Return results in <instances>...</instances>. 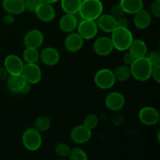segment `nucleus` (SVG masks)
Masks as SVG:
<instances>
[{
  "instance_id": "nucleus-31",
  "label": "nucleus",
  "mask_w": 160,
  "mask_h": 160,
  "mask_svg": "<svg viewBox=\"0 0 160 160\" xmlns=\"http://www.w3.org/2000/svg\"><path fill=\"white\" fill-rule=\"evenodd\" d=\"M109 15L112 16L114 19L117 20L120 17H122L124 16L125 12L123 10L122 7L120 6V4H115L110 8L109 9Z\"/></svg>"
},
{
  "instance_id": "nucleus-14",
  "label": "nucleus",
  "mask_w": 160,
  "mask_h": 160,
  "mask_svg": "<svg viewBox=\"0 0 160 160\" xmlns=\"http://www.w3.org/2000/svg\"><path fill=\"white\" fill-rule=\"evenodd\" d=\"M106 107L112 111L120 110L124 106L125 98L120 92H113L108 94L106 100Z\"/></svg>"
},
{
  "instance_id": "nucleus-16",
  "label": "nucleus",
  "mask_w": 160,
  "mask_h": 160,
  "mask_svg": "<svg viewBox=\"0 0 160 160\" xmlns=\"http://www.w3.org/2000/svg\"><path fill=\"white\" fill-rule=\"evenodd\" d=\"M84 45V39L78 32L69 33L64 41V46L67 51L76 52L81 50Z\"/></svg>"
},
{
  "instance_id": "nucleus-5",
  "label": "nucleus",
  "mask_w": 160,
  "mask_h": 160,
  "mask_svg": "<svg viewBox=\"0 0 160 160\" xmlns=\"http://www.w3.org/2000/svg\"><path fill=\"white\" fill-rule=\"evenodd\" d=\"M7 88L10 92L17 94H27L31 91V84L26 81L23 75H9L7 77Z\"/></svg>"
},
{
  "instance_id": "nucleus-10",
  "label": "nucleus",
  "mask_w": 160,
  "mask_h": 160,
  "mask_svg": "<svg viewBox=\"0 0 160 160\" xmlns=\"http://www.w3.org/2000/svg\"><path fill=\"white\" fill-rule=\"evenodd\" d=\"M23 63L21 58L14 54L8 55L4 59V67L9 75L21 74L23 71Z\"/></svg>"
},
{
  "instance_id": "nucleus-40",
  "label": "nucleus",
  "mask_w": 160,
  "mask_h": 160,
  "mask_svg": "<svg viewBox=\"0 0 160 160\" xmlns=\"http://www.w3.org/2000/svg\"><path fill=\"white\" fill-rule=\"evenodd\" d=\"M42 2L45 3H48V4H53V3H56L57 2H59V0H41Z\"/></svg>"
},
{
  "instance_id": "nucleus-21",
  "label": "nucleus",
  "mask_w": 160,
  "mask_h": 160,
  "mask_svg": "<svg viewBox=\"0 0 160 160\" xmlns=\"http://www.w3.org/2000/svg\"><path fill=\"white\" fill-rule=\"evenodd\" d=\"M152 23V15L148 11L142 9L134 14V23L138 29L145 30Z\"/></svg>"
},
{
  "instance_id": "nucleus-33",
  "label": "nucleus",
  "mask_w": 160,
  "mask_h": 160,
  "mask_svg": "<svg viewBox=\"0 0 160 160\" xmlns=\"http://www.w3.org/2000/svg\"><path fill=\"white\" fill-rule=\"evenodd\" d=\"M41 2H42L41 0H24L25 10L34 12Z\"/></svg>"
},
{
  "instance_id": "nucleus-4",
  "label": "nucleus",
  "mask_w": 160,
  "mask_h": 160,
  "mask_svg": "<svg viewBox=\"0 0 160 160\" xmlns=\"http://www.w3.org/2000/svg\"><path fill=\"white\" fill-rule=\"evenodd\" d=\"M22 142L23 146L29 151H37L42 146V138L41 133L34 128H28L23 131Z\"/></svg>"
},
{
  "instance_id": "nucleus-38",
  "label": "nucleus",
  "mask_w": 160,
  "mask_h": 160,
  "mask_svg": "<svg viewBox=\"0 0 160 160\" xmlns=\"http://www.w3.org/2000/svg\"><path fill=\"white\" fill-rule=\"evenodd\" d=\"M14 21H15V17H14V15H12V14L7 13L2 18V22L6 25L12 24L14 23Z\"/></svg>"
},
{
  "instance_id": "nucleus-29",
  "label": "nucleus",
  "mask_w": 160,
  "mask_h": 160,
  "mask_svg": "<svg viewBox=\"0 0 160 160\" xmlns=\"http://www.w3.org/2000/svg\"><path fill=\"white\" fill-rule=\"evenodd\" d=\"M83 124L88 128V129H90L91 131L93 129H95L98 124V118L95 114L94 113H90L88 115L86 116V117L84 120V123Z\"/></svg>"
},
{
  "instance_id": "nucleus-6",
  "label": "nucleus",
  "mask_w": 160,
  "mask_h": 160,
  "mask_svg": "<svg viewBox=\"0 0 160 160\" xmlns=\"http://www.w3.org/2000/svg\"><path fill=\"white\" fill-rule=\"evenodd\" d=\"M94 81L95 85L99 88L103 90L111 88L116 83L113 71L107 68L101 69L95 74Z\"/></svg>"
},
{
  "instance_id": "nucleus-9",
  "label": "nucleus",
  "mask_w": 160,
  "mask_h": 160,
  "mask_svg": "<svg viewBox=\"0 0 160 160\" xmlns=\"http://www.w3.org/2000/svg\"><path fill=\"white\" fill-rule=\"evenodd\" d=\"M22 75L31 84H36L42 80V70L37 63H26L23 66Z\"/></svg>"
},
{
  "instance_id": "nucleus-25",
  "label": "nucleus",
  "mask_w": 160,
  "mask_h": 160,
  "mask_svg": "<svg viewBox=\"0 0 160 160\" xmlns=\"http://www.w3.org/2000/svg\"><path fill=\"white\" fill-rule=\"evenodd\" d=\"M113 74L116 81L120 82L128 81L131 76L130 67L127 65H120L117 67L113 71Z\"/></svg>"
},
{
  "instance_id": "nucleus-37",
  "label": "nucleus",
  "mask_w": 160,
  "mask_h": 160,
  "mask_svg": "<svg viewBox=\"0 0 160 160\" xmlns=\"http://www.w3.org/2000/svg\"><path fill=\"white\" fill-rule=\"evenodd\" d=\"M128 20L127 17H125L124 16L122 17H120L117 20V24L118 28H128Z\"/></svg>"
},
{
  "instance_id": "nucleus-39",
  "label": "nucleus",
  "mask_w": 160,
  "mask_h": 160,
  "mask_svg": "<svg viewBox=\"0 0 160 160\" xmlns=\"http://www.w3.org/2000/svg\"><path fill=\"white\" fill-rule=\"evenodd\" d=\"M8 75V72L6 71V70L5 69L4 67H0V81H4L7 78Z\"/></svg>"
},
{
  "instance_id": "nucleus-26",
  "label": "nucleus",
  "mask_w": 160,
  "mask_h": 160,
  "mask_svg": "<svg viewBox=\"0 0 160 160\" xmlns=\"http://www.w3.org/2000/svg\"><path fill=\"white\" fill-rule=\"evenodd\" d=\"M51 124V120L48 117L41 116V117H38L35 120L33 128L37 130L38 131H39L40 133H42L45 132L48 130H49Z\"/></svg>"
},
{
  "instance_id": "nucleus-23",
  "label": "nucleus",
  "mask_w": 160,
  "mask_h": 160,
  "mask_svg": "<svg viewBox=\"0 0 160 160\" xmlns=\"http://www.w3.org/2000/svg\"><path fill=\"white\" fill-rule=\"evenodd\" d=\"M119 4L125 13L128 14H135L144 7L142 0H120Z\"/></svg>"
},
{
  "instance_id": "nucleus-30",
  "label": "nucleus",
  "mask_w": 160,
  "mask_h": 160,
  "mask_svg": "<svg viewBox=\"0 0 160 160\" xmlns=\"http://www.w3.org/2000/svg\"><path fill=\"white\" fill-rule=\"evenodd\" d=\"M72 148H70V145H67L66 143H59L56 145V148H55V152L58 156H61V157H67L69 156L70 154Z\"/></svg>"
},
{
  "instance_id": "nucleus-36",
  "label": "nucleus",
  "mask_w": 160,
  "mask_h": 160,
  "mask_svg": "<svg viewBox=\"0 0 160 160\" xmlns=\"http://www.w3.org/2000/svg\"><path fill=\"white\" fill-rule=\"evenodd\" d=\"M135 59L136 58L134 57L130 52H128L125 53L124 56H123V62H124V63L126 64L127 66H131V64L134 62Z\"/></svg>"
},
{
  "instance_id": "nucleus-34",
  "label": "nucleus",
  "mask_w": 160,
  "mask_h": 160,
  "mask_svg": "<svg viewBox=\"0 0 160 160\" xmlns=\"http://www.w3.org/2000/svg\"><path fill=\"white\" fill-rule=\"evenodd\" d=\"M151 12L155 17L159 18L160 17V1L159 0H154L152 2L151 6H150Z\"/></svg>"
},
{
  "instance_id": "nucleus-32",
  "label": "nucleus",
  "mask_w": 160,
  "mask_h": 160,
  "mask_svg": "<svg viewBox=\"0 0 160 160\" xmlns=\"http://www.w3.org/2000/svg\"><path fill=\"white\" fill-rule=\"evenodd\" d=\"M145 57L148 59L151 65L157 66L160 65V53L158 51H152L150 52L149 53H147Z\"/></svg>"
},
{
  "instance_id": "nucleus-20",
  "label": "nucleus",
  "mask_w": 160,
  "mask_h": 160,
  "mask_svg": "<svg viewBox=\"0 0 160 160\" xmlns=\"http://www.w3.org/2000/svg\"><path fill=\"white\" fill-rule=\"evenodd\" d=\"M97 25L98 29L106 33H112L117 28V20L108 14H102L98 19Z\"/></svg>"
},
{
  "instance_id": "nucleus-19",
  "label": "nucleus",
  "mask_w": 160,
  "mask_h": 160,
  "mask_svg": "<svg viewBox=\"0 0 160 160\" xmlns=\"http://www.w3.org/2000/svg\"><path fill=\"white\" fill-rule=\"evenodd\" d=\"M2 8L7 13L20 15L25 11L24 0H3Z\"/></svg>"
},
{
  "instance_id": "nucleus-24",
  "label": "nucleus",
  "mask_w": 160,
  "mask_h": 160,
  "mask_svg": "<svg viewBox=\"0 0 160 160\" xmlns=\"http://www.w3.org/2000/svg\"><path fill=\"white\" fill-rule=\"evenodd\" d=\"M61 7L66 13L76 15L78 12L82 0H60Z\"/></svg>"
},
{
  "instance_id": "nucleus-35",
  "label": "nucleus",
  "mask_w": 160,
  "mask_h": 160,
  "mask_svg": "<svg viewBox=\"0 0 160 160\" xmlns=\"http://www.w3.org/2000/svg\"><path fill=\"white\" fill-rule=\"evenodd\" d=\"M151 78L157 83H160V65L153 66L152 68Z\"/></svg>"
},
{
  "instance_id": "nucleus-22",
  "label": "nucleus",
  "mask_w": 160,
  "mask_h": 160,
  "mask_svg": "<svg viewBox=\"0 0 160 160\" xmlns=\"http://www.w3.org/2000/svg\"><path fill=\"white\" fill-rule=\"evenodd\" d=\"M128 50L136 59H138L146 56L148 53V46L142 39H134Z\"/></svg>"
},
{
  "instance_id": "nucleus-7",
  "label": "nucleus",
  "mask_w": 160,
  "mask_h": 160,
  "mask_svg": "<svg viewBox=\"0 0 160 160\" xmlns=\"http://www.w3.org/2000/svg\"><path fill=\"white\" fill-rule=\"evenodd\" d=\"M78 33L84 40H90L94 38L98 34V28L95 20H81L78 22Z\"/></svg>"
},
{
  "instance_id": "nucleus-27",
  "label": "nucleus",
  "mask_w": 160,
  "mask_h": 160,
  "mask_svg": "<svg viewBox=\"0 0 160 160\" xmlns=\"http://www.w3.org/2000/svg\"><path fill=\"white\" fill-rule=\"evenodd\" d=\"M23 59L26 63H36L39 59V52L35 48H26L23 52Z\"/></svg>"
},
{
  "instance_id": "nucleus-11",
  "label": "nucleus",
  "mask_w": 160,
  "mask_h": 160,
  "mask_svg": "<svg viewBox=\"0 0 160 160\" xmlns=\"http://www.w3.org/2000/svg\"><path fill=\"white\" fill-rule=\"evenodd\" d=\"M114 49L112 40L110 38L103 37L98 38L93 44V50L95 54L100 56H109Z\"/></svg>"
},
{
  "instance_id": "nucleus-15",
  "label": "nucleus",
  "mask_w": 160,
  "mask_h": 160,
  "mask_svg": "<svg viewBox=\"0 0 160 160\" xmlns=\"http://www.w3.org/2000/svg\"><path fill=\"white\" fill-rule=\"evenodd\" d=\"M36 17L43 22H50L56 17V10L52 4L41 2L35 12Z\"/></svg>"
},
{
  "instance_id": "nucleus-12",
  "label": "nucleus",
  "mask_w": 160,
  "mask_h": 160,
  "mask_svg": "<svg viewBox=\"0 0 160 160\" xmlns=\"http://www.w3.org/2000/svg\"><path fill=\"white\" fill-rule=\"evenodd\" d=\"M44 42V35L42 31L33 29L28 31L23 37V44L26 48L38 49Z\"/></svg>"
},
{
  "instance_id": "nucleus-8",
  "label": "nucleus",
  "mask_w": 160,
  "mask_h": 160,
  "mask_svg": "<svg viewBox=\"0 0 160 160\" xmlns=\"http://www.w3.org/2000/svg\"><path fill=\"white\" fill-rule=\"evenodd\" d=\"M139 120L146 126H153L159 122V112L156 108L145 106L142 108L138 113Z\"/></svg>"
},
{
  "instance_id": "nucleus-13",
  "label": "nucleus",
  "mask_w": 160,
  "mask_h": 160,
  "mask_svg": "<svg viewBox=\"0 0 160 160\" xmlns=\"http://www.w3.org/2000/svg\"><path fill=\"white\" fill-rule=\"evenodd\" d=\"M92 138V131L86 128L84 124L78 125L73 128L70 132V138L74 143L81 144L87 143Z\"/></svg>"
},
{
  "instance_id": "nucleus-17",
  "label": "nucleus",
  "mask_w": 160,
  "mask_h": 160,
  "mask_svg": "<svg viewBox=\"0 0 160 160\" xmlns=\"http://www.w3.org/2000/svg\"><path fill=\"white\" fill-rule=\"evenodd\" d=\"M39 58L45 65L55 66L59 62L60 55L59 52L52 47H46L39 53Z\"/></svg>"
},
{
  "instance_id": "nucleus-18",
  "label": "nucleus",
  "mask_w": 160,
  "mask_h": 160,
  "mask_svg": "<svg viewBox=\"0 0 160 160\" xmlns=\"http://www.w3.org/2000/svg\"><path fill=\"white\" fill-rule=\"evenodd\" d=\"M78 20L73 14L66 13L59 21V27L62 31L65 33H71L77 29Z\"/></svg>"
},
{
  "instance_id": "nucleus-2",
  "label": "nucleus",
  "mask_w": 160,
  "mask_h": 160,
  "mask_svg": "<svg viewBox=\"0 0 160 160\" xmlns=\"http://www.w3.org/2000/svg\"><path fill=\"white\" fill-rule=\"evenodd\" d=\"M152 66L146 57L138 58L130 66L131 74L138 81H146L151 78Z\"/></svg>"
},
{
  "instance_id": "nucleus-1",
  "label": "nucleus",
  "mask_w": 160,
  "mask_h": 160,
  "mask_svg": "<svg viewBox=\"0 0 160 160\" xmlns=\"http://www.w3.org/2000/svg\"><path fill=\"white\" fill-rule=\"evenodd\" d=\"M103 5L100 0H82L79 11L81 20H96L102 14Z\"/></svg>"
},
{
  "instance_id": "nucleus-28",
  "label": "nucleus",
  "mask_w": 160,
  "mask_h": 160,
  "mask_svg": "<svg viewBox=\"0 0 160 160\" xmlns=\"http://www.w3.org/2000/svg\"><path fill=\"white\" fill-rule=\"evenodd\" d=\"M69 157L70 160H88L87 153L81 148H74L71 149Z\"/></svg>"
},
{
  "instance_id": "nucleus-3",
  "label": "nucleus",
  "mask_w": 160,
  "mask_h": 160,
  "mask_svg": "<svg viewBox=\"0 0 160 160\" xmlns=\"http://www.w3.org/2000/svg\"><path fill=\"white\" fill-rule=\"evenodd\" d=\"M111 40L114 48L120 52L127 51L134 40L133 34L128 28L117 27L112 33Z\"/></svg>"
},
{
  "instance_id": "nucleus-41",
  "label": "nucleus",
  "mask_w": 160,
  "mask_h": 160,
  "mask_svg": "<svg viewBox=\"0 0 160 160\" xmlns=\"http://www.w3.org/2000/svg\"><path fill=\"white\" fill-rule=\"evenodd\" d=\"M159 1H160V0H159Z\"/></svg>"
}]
</instances>
